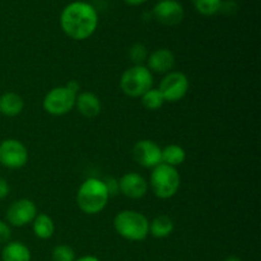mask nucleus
Returning a JSON list of instances; mask_svg holds the SVG:
<instances>
[{
  "mask_svg": "<svg viewBox=\"0 0 261 261\" xmlns=\"http://www.w3.org/2000/svg\"><path fill=\"white\" fill-rule=\"evenodd\" d=\"M60 27L69 38L75 41L88 40L98 28L99 17L96 8L84 0H75L63 8Z\"/></svg>",
  "mask_w": 261,
  "mask_h": 261,
  "instance_id": "1",
  "label": "nucleus"
},
{
  "mask_svg": "<svg viewBox=\"0 0 261 261\" xmlns=\"http://www.w3.org/2000/svg\"><path fill=\"white\" fill-rule=\"evenodd\" d=\"M109 191L103 180L97 177H88L81 184L76 191V205L88 216H96L109 204Z\"/></svg>",
  "mask_w": 261,
  "mask_h": 261,
  "instance_id": "2",
  "label": "nucleus"
},
{
  "mask_svg": "<svg viewBox=\"0 0 261 261\" xmlns=\"http://www.w3.org/2000/svg\"><path fill=\"white\" fill-rule=\"evenodd\" d=\"M115 231L122 239L132 242L144 241L149 234V221L138 211H121L114 218Z\"/></svg>",
  "mask_w": 261,
  "mask_h": 261,
  "instance_id": "3",
  "label": "nucleus"
},
{
  "mask_svg": "<svg viewBox=\"0 0 261 261\" xmlns=\"http://www.w3.org/2000/svg\"><path fill=\"white\" fill-rule=\"evenodd\" d=\"M148 185L157 198L163 199V200L171 199L180 190V173L175 167L161 163L152 170Z\"/></svg>",
  "mask_w": 261,
  "mask_h": 261,
  "instance_id": "4",
  "label": "nucleus"
},
{
  "mask_svg": "<svg viewBox=\"0 0 261 261\" xmlns=\"http://www.w3.org/2000/svg\"><path fill=\"white\" fill-rule=\"evenodd\" d=\"M122 93L132 98H139L153 88V74L144 65H133L122 73L120 79Z\"/></svg>",
  "mask_w": 261,
  "mask_h": 261,
  "instance_id": "5",
  "label": "nucleus"
},
{
  "mask_svg": "<svg viewBox=\"0 0 261 261\" xmlns=\"http://www.w3.org/2000/svg\"><path fill=\"white\" fill-rule=\"evenodd\" d=\"M76 94L66 86L55 87L50 89L43 97L42 107L48 115L64 116L68 115L75 107Z\"/></svg>",
  "mask_w": 261,
  "mask_h": 261,
  "instance_id": "6",
  "label": "nucleus"
},
{
  "mask_svg": "<svg viewBox=\"0 0 261 261\" xmlns=\"http://www.w3.org/2000/svg\"><path fill=\"white\" fill-rule=\"evenodd\" d=\"M28 162L27 147L20 140L5 139L0 143V165L9 170H19Z\"/></svg>",
  "mask_w": 261,
  "mask_h": 261,
  "instance_id": "7",
  "label": "nucleus"
},
{
  "mask_svg": "<svg viewBox=\"0 0 261 261\" xmlns=\"http://www.w3.org/2000/svg\"><path fill=\"white\" fill-rule=\"evenodd\" d=\"M189 88H190V82L186 74L181 71H170L163 76L158 89L166 102L175 103L181 101L188 94Z\"/></svg>",
  "mask_w": 261,
  "mask_h": 261,
  "instance_id": "8",
  "label": "nucleus"
},
{
  "mask_svg": "<svg viewBox=\"0 0 261 261\" xmlns=\"http://www.w3.org/2000/svg\"><path fill=\"white\" fill-rule=\"evenodd\" d=\"M152 15L162 25L173 27L184 20L185 9L178 0H160L153 7Z\"/></svg>",
  "mask_w": 261,
  "mask_h": 261,
  "instance_id": "9",
  "label": "nucleus"
},
{
  "mask_svg": "<svg viewBox=\"0 0 261 261\" xmlns=\"http://www.w3.org/2000/svg\"><path fill=\"white\" fill-rule=\"evenodd\" d=\"M37 206L31 199L22 198L13 201L7 211V222L13 227H24L32 223L37 216Z\"/></svg>",
  "mask_w": 261,
  "mask_h": 261,
  "instance_id": "10",
  "label": "nucleus"
},
{
  "mask_svg": "<svg viewBox=\"0 0 261 261\" xmlns=\"http://www.w3.org/2000/svg\"><path fill=\"white\" fill-rule=\"evenodd\" d=\"M133 158L139 166L144 168H154L162 163V148L149 139L139 140L132 150Z\"/></svg>",
  "mask_w": 261,
  "mask_h": 261,
  "instance_id": "11",
  "label": "nucleus"
},
{
  "mask_svg": "<svg viewBox=\"0 0 261 261\" xmlns=\"http://www.w3.org/2000/svg\"><path fill=\"white\" fill-rule=\"evenodd\" d=\"M148 181L138 172H126L120 177L119 190L129 199H142L148 193Z\"/></svg>",
  "mask_w": 261,
  "mask_h": 261,
  "instance_id": "12",
  "label": "nucleus"
},
{
  "mask_svg": "<svg viewBox=\"0 0 261 261\" xmlns=\"http://www.w3.org/2000/svg\"><path fill=\"white\" fill-rule=\"evenodd\" d=\"M175 54L170 48H157L148 55L147 68L150 73L167 74L175 66Z\"/></svg>",
  "mask_w": 261,
  "mask_h": 261,
  "instance_id": "13",
  "label": "nucleus"
},
{
  "mask_svg": "<svg viewBox=\"0 0 261 261\" xmlns=\"http://www.w3.org/2000/svg\"><path fill=\"white\" fill-rule=\"evenodd\" d=\"M75 107L78 110V112L81 115H83L84 117H96L98 116L99 112H101L102 105L101 99L98 98V96L93 93V92H79L76 94L75 99Z\"/></svg>",
  "mask_w": 261,
  "mask_h": 261,
  "instance_id": "14",
  "label": "nucleus"
},
{
  "mask_svg": "<svg viewBox=\"0 0 261 261\" xmlns=\"http://www.w3.org/2000/svg\"><path fill=\"white\" fill-rule=\"evenodd\" d=\"M24 109V101L14 92H5L0 96V114L7 117L18 116Z\"/></svg>",
  "mask_w": 261,
  "mask_h": 261,
  "instance_id": "15",
  "label": "nucleus"
},
{
  "mask_svg": "<svg viewBox=\"0 0 261 261\" xmlns=\"http://www.w3.org/2000/svg\"><path fill=\"white\" fill-rule=\"evenodd\" d=\"M30 249L20 241H12L5 244L2 250L3 261H31Z\"/></svg>",
  "mask_w": 261,
  "mask_h": 261,
  "instance_id": "16",
  "label": "nucleus"
},
{
  "mask_svg": "<svg viewBox=\"0 0 261 261\" xmlns=\"http://www.w3.org/2000/svg\"><path fill=\"white\" fill-rule=\"evenodd\" d=\"M32 229L36 237H38L40 240H48L55 233V223L50 216L40 213L33 219Z\"/></svg>",
  "mask_w": 261,
  "mask_h": 261,
  "instance_id": "17",
  "label": "nucleus"
},
{
  "mask_svg": "<svg viewBox=\"0 0 261 261\" xmlns=\"http://www.w3.org/2000/svg\"><path fill=\"white\" fill-rule=\"evenodd\" d=\"M175 229V223L172 218L168 216H158L149 222V234H152L154 239H166L170 234H172Z\"/></svg>",
  "mask_w": 261,
  "mask_h": 261,
  "instance_id": "18",
  "label": "nucleus"
},
{
  "mask_svg": "<svg viewBox=\"0 0 261 261\" xmlns=\"http://www.w3.org/2000/svg\"><path fill=\"white\" fill-rule=\"evenodd\" d=\"M162 163L171 166V167H177L181 166L186 160V152L182 147L178 144H170L167 147L162 148Z\"/></svg>",
  "mask_w": 261,
  "mask_h": 261,
  "instance_id": "19",
  "label": "nucleus"
},
{
  "mask_svg": "<svg viewBox=\"0 0 261 261\" xmlns=\"http://www.w3.org/2000/svg\"><path fill=\"white\" fill-rule=\"evenodd\" d=\"M222 2L223 0H191L194 9L204 17H212V15L218 14L222 7Z\"/></svg>",
  "mask_w": 261,
  "mask_h": 261,
  "instance_id": "20",
  "label": "nucleus"
},
{
  "mask_svg": "<svg viewBox=\"0 0 261 261\" xmlns=\"http://www.w3.org/2000/svg\"><path fill=\"white\" fill-rule=\"evenodd\" d=\"M142 105L149 111H155L160 110L165 105V98L158 88H150L149 91L145 92L142 97Z\"/></svg>",
  "mask_w": 261,
  "mask_h": 261,
  "instance_id": "21",
  "label": "nucleus"
},
{
  "mask_svg": "<svg viewBox=\"0 0 261 261\" xmlns=\"http://www.w3.org/2000/svg\"><path fill=\"white\" fill-rule=\"evenodd\" d=\"M127 55H129V59L134 65H143V63L147 61L149 54H148L147 46L143 45V43H134L129 48Z\"/></svg>",
  "mask_w": 261,
  "mask_h": 261,
  "instance_id": "22",
  "label": "nucleus"
},
{
  "mask_svg": "<svg viewBox=\"0 0 261 261\" xmlns=\"http://www.w3.org/2000/svg\"><path fill=\"white\" fill-rule=\"evenodd\" d=\"M76 259L75 251L68 245H58L53 250L54 261H74Z\"/></svg>",
  "mask_w": 261,
  "mask_h": 261,
  "instance_id": "23",
  "label": "nucleus"
},
{
  "mask_svg": "<svg viewBox=\"0 0 261 261\" xmlns=\"http://www.w3.org/2000/svg\"><path fill=\"white\" fill-rule=\"evenodd\" d=\"M239 9V5H237L236 0H223L222 2V7L219 13H224L227 15H232L237 12Z\"/></svg>",
  "mask_w": 261,
  "mask_h": 261,
  "instance_id": "24",
  "label": "nucleus"
},
{
  "mask_svg": "<svg viewBox=\"0 0 261 261\" xmlns=\"http://www.w3.org/2000/svg\"><path fill=\"white\" fill-rule=\"evenodd\" d=\"M12 237L10 226L4 221H0V244H8Z\"/></svg>",
  "mask_w": 261,
  "mask_h": 261,
  "instance_id": "25",
  "label": "nucleus"
},
{
  "mask_svg": "<svg viewBox=\"0 0 261 261\" xmlns=\"http://www.w3.org/2000/svg\"><path fill=\"white\" fill-rule=\"evenodd\" d=\"M103 181H105V184H106V188H107V191H109L110 198H111V196L117 195V194L120 193L119 180H116V178H114V177H107V178H105Z\"/></svg>",
  "mask_w": 261,
  "mask_h": 261,
  "instance_id": "26",
  "label": "nucleus"
},
{
  "mask_svg": "<svg viewBox=\"0 0 261 261\" xmlns=\"http://www.w3.org/2000/svg\"><path fill=\"white\" fill-rule=\"evenodd\" d=\"M9 191H10V186L8 184V181L5 178L0 177V200L7 198L9 195Z\"/></svg>",
  "mask_w": 261,
  "mask_h": 261,
  "instance_id": "27",
  "label": "nucleus"
},
{
  "mask_svg": "<svg viewBox=\"0 0 261 261\" xmlns=\"http://www.w3.org/2000/svg\"><path fill=\"white\" fill-rule=\"evenodd\" d=\"M65 86L68 87L71 92H74L75 94H78L79 91H81V86H79V83L76 81H69Z\"/></svg>",
  "mask_w": 261,
  "mask_h": 261,
  "instance_id": "28",
  "label": "nucleus"
},
{
  "mask_svg": "<svg viewBox=\"0 0 261 261\" xmlns=\"http://www.w3.org/2000/svg\"><path fill=\"white\" fill-rule=\"evenodd\" d=\"M122 2H124L125 4L130 5V7H139V5L147 3L148 0H122Z\"/></svg>",
  "mask_w": 261,
  "mask_h": 261,
  "instance_id": "29",
  "label": "nucleus"
},
{
  "mask_svg": "<svg viewBox=\"0 0 261 261\" xmlns=\"http://www.w3.org/2000/svg\"><path fill=\"white\" fill-rule=\"evenodd\" d=\"M74 261H101V260H99L98 257L93 256V255H86V256H81Z\"/></svg>",
  "mask_w": 261,
  "mask_h": 261,
  "instance_id": "30",
  "label": "nucleus"
},
{
  "mask_svg": "<svg viewBox=\"0 0 261 261\" xmlns=\"http://www.w3.org/2000/svg\"><path fill=\"white\" fill-rule=\"evenodd\" d=\"M224 261H242V260L237 256H228Z\"/></svg>",
  "mask_w": 261,
  "mask_h": 261,
  "instance_id": "31",
  "label": "nucleus"
}]
</instances>
